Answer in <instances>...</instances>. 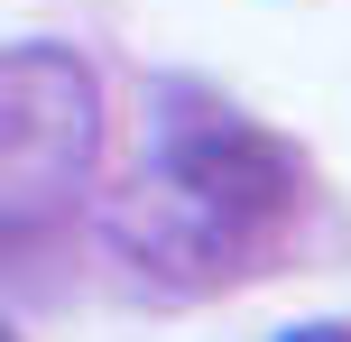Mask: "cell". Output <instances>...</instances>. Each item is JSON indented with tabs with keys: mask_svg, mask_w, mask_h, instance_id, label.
Masks as SVG:
<instances>
[{
	"mask_svg": "<svg viewBox=\"0 0 351 342\" xmlns=\"http://www.w3.org/2000/svg\"><path fill=\"white\" fill-rule=\"evenodd\" d=\"M296 185H305L296 148H278L250 121H204V130H176L167 139L158 176L111 213V241L139 269H176L194 287L250 278L268 232L296 213Z\"/></svg>",
	"mask_w": 351,
	"mask_h": 342,
	"instance_id": "cell-1",
	"label": "cell"
},
{
	"mask_svg": "<svg viewBox=\"0 0 351 342\" xmlns=\"http://www.w3.org/2000/svg\"><path fill=\"white\" fill-rule=\"evenodd\" d=\"M102 158V84L65 47H0V232L74 213Z\"/></svg>",
	"mask_w": 351,
	"mask_h": 342,
	"instance_id": "cell-2",
	"label": "cell"
},
{
	"mask_svg": "<svg viewBox=\"0 0 351 342\" xmlns=\"http://www.w3.org/2000/svg\"><path fill=\"white\" fill-rule=\"evenodd\" d=\"M278 342H351V324H296V333H278Z\"/></svg>",
	"mask_w": 351,
	"mask_h": 342,
	"instance_id": "cell-3",
	"label": "cell"
},
{
	"mask_svg": "<svg viewBox=\"0 0 351 342\" xmlns=\"http://www.w3.org/2000/svg\"><path fill=\"white\" fill-rule=\"evenodd\" d=\"M0 342H19V333H10V324H0Z\"/></svg>",
	"mask_w": 351,
	"mask_h": 342,
	"instance_id": "cell-4",
	"label": "cell"
}]
</instances>
